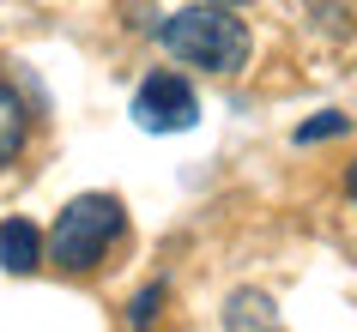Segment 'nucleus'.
<instances>
[{
    "label": "nucleus",
    "instance_id": "obj_5",
    "mask_svg": "<svg viewBox=\"0 0 357 332\" xmlns=\"http://www.w3.org/2000/svg\"><path fill=\"white\" fill-rule=\"evenodd\" d=\"M24 139H31V109H24V97L0 79V169L13 164L24 151Z\"/></svg>",
    "mask_w": 357,
    "mask_h": 332
},
{
    "label": "nucleus",
    "instance_id": "obj_1",
    "mask_svg": "<svg viewBox=\"0 0 357 332\" xmlns=\"http://www.w3.org/2000/svg\"><path fill=\"white\" fill-rule=\"evenodd\" d=\"M164 49L182 67H200V73H236L248 61V24L230 13L225 0H200V6H182L158 24Z\"/></svg>",
    "mask_w": 357,
    "mask_h": 332
},
{
    "label": "nucleus",
    "instance_id": "obj_4",
    "mask_svg": "<svg viewBox=\"0 0 357 332\" xmlns=\"http://www.w3.org/2000/svg\"><path fill=\"white\" fill-rule=\"evenodd\" d=\"M0 266H6L13 278H24V272L43 266V230L31 218H6L0 223Z\"/></svg>",
    "mask_w": 357,
    "mask_h": 332
},
{
    "label": "nucleus",
    "instance_id": "obj_3",
    "mask_svg": "<svg viewBox=\"0 0 357 332\" xmlns=\"http://www.w3.org/2000/svg\"><path fill=\"white\" fill-rule=\"evenodd\" d=\"M128 115H133V127H139V133H188L194 121H200V97H194L188 73L158 67V73L139 79Z\"/></svg>",
    "mask_w": 357,
    "mask_h": 332
},
{
    "label": "nucleus",
    "instance_id": "obj_10",
    "mask_svg": "<svg viewBox=\"0 0 357 332\" xmlns=\"http://www.w3.org/2000/svg\"><path fill=\"white\" fill-rule=\"evenodd\" d=\"M225 6H236V0H225Z\"/></svg>",
    "mask_w": 357,
    "mask_h": 332
},
{
    "label": "nucleus",
    "instance_id": "obj_6",
    "mask_svg": "<svg viewBox=\"0 0 357 332\" xmlns=\"http://www.w3.org/2000/svg\"><path fill=\"white\" fill-rule=\"evenodd\" d=\"M225 326L230 332H284L279 326V308H273L261 290H236V296H230V302H225Z\"/></svg>",
    "mask_w": 357,
    "mask_h": 332
},
{
    "label": "nucleus",
    "instance_id": "obj_2",
    "mask_svg": "<svg viewBox=\"0 0 357 332\" xmlns=\"http://www.w3.org/2000/svg\"><path fill=\"white\" fill-rule=\"evenodd\" d=\"M121 230H128V212L115 193H79V200L61 205L55 230H49V260L61 272H91L121 242Z\"/></svg>",
    "mask_w": 357,
    "mask_h": 332
},
{
    "label": "nucleus",
    "instance_id": "obj_7",
    "mask_svg": "<svg viewBox=\"0 0 357 332\" xmlns=\"http://www.w3.org/2000/svg\"><path fill=\"white\" fill-rule=\"evenodd\" d=\"M345 127H351V115H339V109H321L315 121H303V127H297V145H321V139H339Z\"/></svg>",
    "mask_w": 357,
    "mask_h": 332
},
{
    "label": "nucleus",
    "instance_id": "obj_8",
    "mask_svg": "<svg viewBox=\"0 0 357 332\" xmlns=\"http://www.w3.org/2000/svg\"><path fill=\"white\" fill-rule=\"evenodd\" d=\"M164 284H146V290H139V296H133V302H128V320H133V326H139V332H146L151 326V320H158V308H164Z\"/></svg>",
    "mask_w": 357,
    "mask_h": 332
},
{
    "label": "nucleus",
    "instance_id": "obj_9",
    "mask_svg": "<svg viewBox=\"0 0 357 332\" xmlns=\"http://www.w3.org/2000/svg\"><path fill=\"white\" fill-rule=\"evenodd\" d=\"M345 193H351V200H357V164H351V175H345Z\"/></svg>",
    "mask_w": 357,
    "mask_h": 332
}]
</instances>
